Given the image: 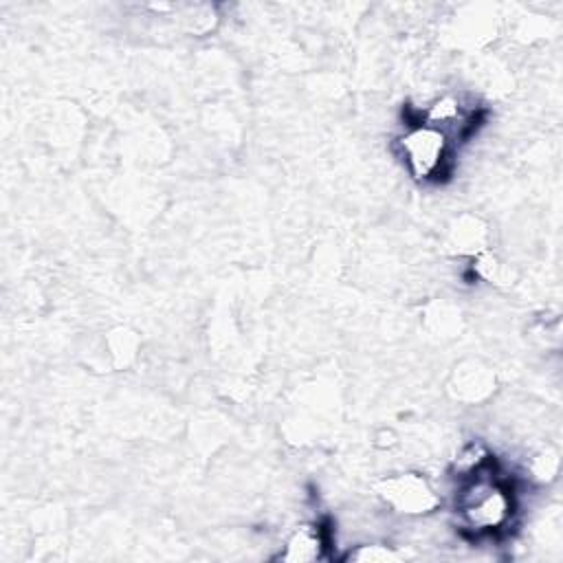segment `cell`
<instances>
[{
  "label": "cell",
  "instance_id": "cell-2",
  "mask_svg": "<svg viewBox=\"0 0 563 563\" xmlns=\"http://www.w3.org/2000/svg\"><path fill=\"white\" fill-rule=\"evenodd\" d=\"M396 147L409 176L420 183H435L449 172L453 141L433 125L416 119L396 139Z\"/></svg>",
  "mask_w": 563,
  "mask_h": 563
},
{
  "label": "cell",
  "instance_id": "cell-11",
  "mask_svg": "<svg viewBox=\"0 0 563 563\" xmlns=\"http://www.w3.org/2000/svg\"><path fill=\"white\" fill-rule=\"evenodd\" d=\"M183 11L185 13L180 15V20L185 29L194 35H205L213 31L218 24V13H216V7L211 4H187L183 7Z\"/></svg>",
  "mask_w": 563,
  "mask_h": 563
},
{
  "label": "cell",
  "instance_id": "cell-3",
  "mask_svg": "<svg viewBox=\"0 0 563 563\" xmlns=\"http://www.w3.org/2000/svg\"><path fill=\"white\" fill-rule=\"evenodd\" d=\"M374 493L385 508L400 517H427L440 508V493L418 471L389 473L374 484Z\"/></svg>",
  "mask_w": 563,
  "mask_h": 563
},
{
  "label": "cell",
  "instance_id": "cell-10",
  "mask_svg": "<svg viewBox=\"0 0 563 563\" xmlns=\"http://www.w3.org/2000/svg\"><path fill=\"white\" fill-rule=\"evenodd\" d=\"M343 559L352 563H400L405 554L396 545H389L383 541H369V543H358L350 548Z\"/></svg>",
  "mask_w": 563,
  "mask_h": 563
},
{
  "label": "cell",
  "instance_id": "cell-5",
  "mask_svg": "<svg viewBox=\"0 0 563 563\" xmlns=\"http://www.w3.org/2000/svg\"><path fill=\"white\" fill-rule=\"evenodd\" d=\"M332 556V534L321 521H301L295 526L277 554L284 563H317Z\"/></svg>",
  "mask_w": 563,
  "mask_h": 563
},
{
  "label": "cell",
  "instance_id": "cell-4",
  "mask_svg": "<svg viewBox=\"0 0 563 563\" xmlns=\"http://www.w3.org/2000/svg\"><path fill=\"white\" fill-rule=\"evenodd\" d=\"M497 389V374L493 365L482 358H464L453 365L446 391L453 400L464 405H482Z\"/></svg>",
  "mask_w": 563,
  "mask_h": 563
},
{
  "label": "cell",
  "instance_id": "cell-9",
  "mask_svg": "<svg viewBox=\"0 0 563 563\" xmlns=\"http://www.w3.org/2000/svg\"><path fill=\"white\" fill-rule=\"evenodd\" d=\"M471 268L475 273L477 279L490 284V286H497V288H506L512 284L515 279V273L510 268L508 262H504L495 251H484L479 255H475L471 260Z\"/></svg>",
  "mask_w": 563,
  "mask_h": 563
},
{
  "label": "cell",
  "instance_id": "cell-12",
  "mask_svg": "<svg viewBox=\"0 0 563 563\" xmlns=\"http://www.w3.org/2000/svg\"><path fill=\"white\" fill-rule=\"evenodd\" d=\"M528 468H530V477H534L537 482H552L559 473V453L550 446L537 451L530 462H528Z\"/></svg>",
  "mask_w": 563,
  "mask_h": 563
},
{
  "label": "cell",
  "instance_id": "cell-6",
  "mask_svg": "<svg viewBox=\"0 0 563 563\" xmlns=\"http://www.w3.org/2000/svg\"><path fill=\"white\" fill-rule=\"evenodd\" d=\"M418 121L438 128L451 141H455L457 136L468 134V130L477 121V114H475L473 108H468L464 103L462 97H457L453 92H444V95H440V97H435L427 103V108L422 110Z\"/></svg>",
  "mask_w": 563,
  "mask_h": 563
},
{
  "label": "cell",
  "instance_id": "cell-1",
  "mask_svg": "<svg viewBox=\"0 0 563 563\" xmlns=\"http://www.w3.org/2000/svg\"><path fill=\"white\" fill-rule=\"evenodd\" d=\"M455 512L460 528L471 537H495L515 519L517 499L512 484L495 466L457 482Z\"/></svg>",
  "mask_w": 563,
  "mask_h": 563
},
{
  "label": "cell",
  "instance_id": "cell-8",
  "mask_svg": "<svg viewBox=\"0 0 563 563\" xmlns=\"http://www.w3.org/2000/svg\"><path fill=\"white\" fill-rule=\"evenodd\" d=\"M495 466V460H493V453L486 449V444L473 440V442H466L453 457H451V475L457 479V482H464L486 468Z\"/></svg>",
  "mask_w": 563,
  "mask_h": 563
},
{
  "label": "cell",
  "instance_id": "cell-7",
  "mask_svg": "<svg viewBox=\"0 0 563 563\" xmlns=\"http://www.w3.org/2000/svg\"><path fill=\"white\" fill-rule=\"evenodd\" d=\"M444 242L453 255L473 260L475 255L490 249V229L479 216L460 213L449 222Z\"/></svg>",
  "mask_w": 563,
  "mask_h": 563
}]
</instances>
